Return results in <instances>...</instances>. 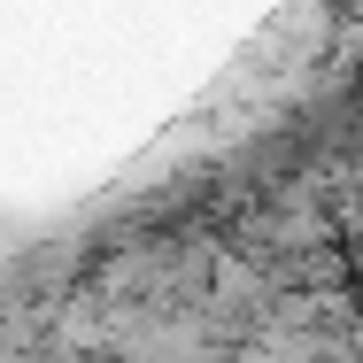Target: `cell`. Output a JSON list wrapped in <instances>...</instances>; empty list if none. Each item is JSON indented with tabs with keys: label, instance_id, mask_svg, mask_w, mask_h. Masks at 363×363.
Wrapping results in <instances>:
<instances>
[]
</instances>
